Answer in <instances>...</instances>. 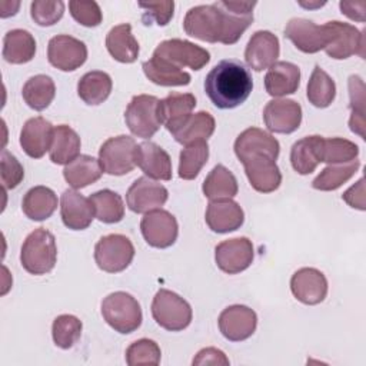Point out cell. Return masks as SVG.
Returning <instances> with one entry per match:
<instances>
[{
    "label": "cell",
    "mask_w": 366,
    "mask_h": 366,
    "mask_svg": "<svg viewBox=\"0 0 366 366\" xmlns=\"http://www.w3.org/2000/svg\"><path fill=\"white\" fill-rule=\"evenodd\" d=\"M21 96L29 107L41 112L50 106L56 96L54 81L50 76L36 74L24 83Z\"/></svg>",
    "instance_id": "f35d334b"
},
{
    "label": "cell",
    "mask_w": 366,
    "mask_h": 366,
    "mask_svg": "<svg viewBox=\"0 0 366 366\" xmlns=\"http://www.w3.org/2000/svg\"><path fill=\"white\" fill-rule=\"evenodd\" d=\"M160 347L152 339H139L126 349V363L129 366L139 365H159L160 363Z\"/></svg>",
    "instance_id": "7dc6e473"
},
{
    "label": "cell",
    "mask_w": 366,
    "mask_h": 366,
    "mask_svg": "<svg viewBox=\"0 0 366 366\" xmlns=\"http://www.w3.org/2000/svg\"><path fill=\"white\" fill-rule=\"evenodd\" d=\"M54 134L53 124L41 116L29 119L20 132V146L23 152L33 157L40 159L51 147Z\"/></svg>",
    "instance_id": "d4e9b609"
},
{
    "label": "cell",
    "mask_w": 366,
    "mask_h": 366,
    "mask_svg": "<svg viewBox=\"0 0 366 366\" xmlns=\"http://www.w3.org/2000/svg\"><path fill=\"white\" fill-rule=\"evenodd\" d=\"M112 77L102 70H92L81 76L77 83L79 97L90 106L102 104L112 93Z\"/></svg>",
    "instance_id": "836d02e7"
},
{
    "label": "cell",
    "mask_w": 366,
    "mask_h": 366,
    "mask_svg": "<svg viewBox=\"0 0 366 366\" xmlns=\"http://www.w3.org/2000/svg\"><path fill=\"white\" fill-rule=\"evenodd\" d=\"M306 97L309 103L319 109L329 107L336 97L335 80L319 64L315 66L307 81Z\"/></svg>",
    "instance_id": "ab89813d"
},
{
    "label": "cell",
    "mask_w": 366,
    "mask_h": 366,
    "mask_svg": "<svg viewBox=\"0 0 366 366\" xmlns=\"http://www.w3.org/2000/svg\"><path fill=\"white\" fill-rule=\"evenodd\" d=\"M153 56L180 69L187 66L192 70H200L210 61V53L206 49L182 39H170L159 43Z\"/></svg>",
    "instance_id": "30bf717a"
},
{
    "label": "cell",
    "mask_w": 366,
    "mask_h": 366,
    "mask_svg": "<svg viewBox=\"0 0 366 366\" xmlns=\"http://www.w3.org/2000/svg\"><path fill=\"white\" fill-rule=\"evenodd\" d=\"M24 177V169L20 162L7 150L1 152V184L4 190L17 187Z\"/></svg>",
    "instance_id": "816d5d0a"
},
{
    "label": "cell",
    "mask_w": 366,
    "mask_h": 366,
    "mask_svg": "<svg viewBox=\"0 0 366 366\" xmlns=\"http://www.w3.org/2000/svg\"><path fill=\"white\" fill-rule=\"evenodd\" d=\"M209 159V144L206 140H199L182 149L179 156V177L193 180L200 173Z\"/></svg>",
    "instance_id": "7bdbcfd3"
},
{
    "label": "cell",
    "mask_w": 366,
    "mask_h": 366,
    "mask_svg": "<svg viewBox=\"0 0 366 366\" xmlns=\"http://www.w3.org/2000/svg\"><path fill=\"white\" fill-rule=\"evenodd\" d=\"M349 96L352 116L349 120L350 130L365 139V84L359 76L349 77Z\"/></svg>",
    "instance_id": "bcb514c9"
},
{
    "label": "cell",
    "mask_w": 366,
    "mask_h": 366,
    "mask_svg": "<svg viewBox=\"0 0 366 366\" xmlns=\"http://www.w3.org/2000/svg\"><path fill=\"white\" fill-rule=\"evenodd\" d=\"M3 59L11 64H24L36 54V40L33 34L23 29H13L3 39Z\"/></svg>",
    "instance_id": "f546056e"
},
{
    "label": "cell",
    "mask_w": 366,
    "mask_h": 366,
    "mask_svg": "<svg viewBox=\"0 0 366 366\" xmlns=\"http://www.w3.org/2000/svg\"><path fill=\"white\" fill-rule=\"evenodd\" d=\"M106 49L120 63L136 61L139 57V43L132 33V26L122 23L112 27L106 36Z\"/></svg>",
    "instance_id": "f1b7e54d"
},
{
    "label": "cell",
    "mask_w": 366,
    "mask_h": 366,
    "mask_svg": "<svg viewBox=\"0 0 366 366\" xmlns=\"http://www.w3.org/2000/svg\"><path fill=\"white\" fill-rule=\"evenodd\" d=\"M203 194L210 200L232 199L237 194L239 186L234 174L223 164H216L206 176L203 186Z\"/></svg>",
    "instance_id": "d590c367"
},
{
    "label": "cell",
    "mask_w": 366,
    "mask_h": 366,
    "mask_svg": "<svg viewBox=\"0 0 366 366\" xmlns=\"http://www.w3.org/2000/svg\"><path fill=\"white\" fill-rule=\"evenodd\" d=\"M81 320L73 315H60L53 320L51 336L53 342L60 349L73 347L81 336Z\"/></svg>",
    "instance_id": "f6af8a7d"
},
{
    "label": "cell",
    "mask_w": 366,
    "mask_h": 366,
    "mask_svg": "<svg viewBox=\"0 0 366 366\" xmlns=\"http://www.w3.org/2000/svg\"><path fill=\"white\" fill-rule=\"evenodd\" d=\"M253 89L249 69L236 59L220 60L204 79V92L217 109H234L246 102Z\"/></svg>",
    "instance_id": "6da1fadb"
},
{
    "label": "cell",
    "mask_w": 366,
    "mask_h": 366,
    "mask_svg": "<svg viewBox=\"0 0 366 366\" xmlns=\"http://www.w3.org/2000/svg\"><path fill=\"white\" fill-rule=\"evenodd\" d=\"M144 76L157 86H187L190 83V74L172 63L152 56V59L143 63Z\"/></svg>",
    "instance_id": "d6a6232c"
},
{
    "label": "cell",
    "mask_w": 366,
    "mask_h": 366,
    "mask_svg": "<svg viewBox=\"0 0 366 366\" xmlns=\"http://www.w3.org/2000/svg\"><path fill=\"white\" fill-rule=\"evenodd\" d=\"M359 166H360V162L357 159L349 163L329 164L320 172V174L315 177V180L312 182V187L320 192L336 190L349 179H352V176L357 172Z\"/></svg>",
    "instance_id": "ee69618b"
},
{
    "label": "cell",
    "mask_w": 366,
    "mask_h": 366,
    "mask_svg": "<svg viewBox=\"0 0 366 366\" xmlns=\"http://www.w3.org/2000/svg\"><path fill=\"white\" fill-rule=\"evenodd\" d=\"M223 17V44H234L246 29L253 23V9L256 1H229L219 0L214 3Z\"/></svg>",
    "instance_id": "5bb4252c"
},
{
    "label": "cell",
    "mask_w": 366,
    "mask_h": 366,
    "mask_svg": "<svg viewBox=\"0 0 366 366\" xmlns=\"http://www.w3.org/2000/svg\"><path fill=\"white\" fill-rule=\"evenodd\" d=\"M230 362L226 357V355L216 347H204L202 350L197 352L196 357L193 359L192 365L194 366H203V365H222V366H227Z\"/></svg>",
    "instance_id": "f5cc1de1"
},
{
    "label": "cell",
    "mask_w": 366,
    "mask_h": 366,
    "mask_svg": "<svg viewBox=\"0 0 366 366\" xmlns=\"http://www.w3.org/2000/svg\"><path fill=\"white\" fill-rule=\"evenodd\" d=\"M159 99L150 94L134 96L126 107L124 122L133 136L150 139L162 126Z\"/></svg>",
    "instance_id": "5b68a950"
},
{
    "label": "cell",
    "mask_w": 366,
    "mask_h": 366,
    "mask_svg": "<svg viewBox=\"0 0 366 366\" xmlns=\"http://www.w3.org/2000/svg\"><path fill=\"white\" fill-rule=\"evenodd\" d=\"M339 7L343 14H346L352 20L363 21L365 20V3H350V1H340Z\"/></svg>",
    "instance_id": "11a10c76"
},
{
    "label": "cell",
    "mask_w": 366,
    "mask_h": 366,
    "mask_svg": "<svg viewBox=\"0 0 366 366\" xmlns=\"http://www.w3.org/2000/svg\"><path fill=\"white\" fill-rule=\"evenodd\" d=\"M300 84V69L290 61H276L264 76V89L267 94L280 97L293 94Z\"/></svg>",
    "instance_id": "83f0119b"
},
{
    "label": "cell",
    "mask_w": 366,
    "mask_h": 366,
    "mask_svg": "<svg viewBox=\"0 0 366 366\" xmlns=\"http://www.w3.org/2000/svg\"><path fill=\"white\" fill-rule=\"evenodd\" d=\"M134 257L132 240L123 234L103 236L94 246V260L100 270L119 273L129 267Z\"/></svg>",
    "instance_id": "8992f818"
},
{
    "label": "cell",
    "mask_w": 366,
    "mask_h": 366,
    "mask_svg": "<svg viewBox=\"0 0 366 366\" xmlns=\"http://www.w3.org/2000/svg\"><path fill=\"white\" fill-rule=\"evenodd\" d=\"M216 127L214 117L209 112H197L192 114L184 124L173 133V137L180 144H190L199 140H207Z\"/></svg>",
    "instance_id": "74e56055"
},
{
    "label": "cell",
    "mask_w": 366,
    "mask_h": 366,
    "mask_svg": "<svg viewBox=\"0 0 366 366\" xmlns=\"http://www.w3.org/2000/svg\"><path fill=\"white\" fill-rule=\"evenodd\" d=\"M263 120L272 133H293L302 123V106L290 99H273L263 109Z\"/></svg>",
    "instance_id": "ac0fdd59"
},
{
    "label": "cell",
    "mask_w": 366,
    "mask_h": 366,
    "mask_svg": "<svg viewBox=\"0 0 366 366\" xmlns=\"http://www.w3.org/2000/svg\"><path fill=\"white\" fill-rule=\"evenodd\" d=\"M140 9H143L142 21L144 26H150L156 23L157 26H166L174 11V1L164 0V1H150V3H139Z\"/></svg>",
    "instance_id": "681fc988"
},
{
    "label": "cell",
    "mask_w": 366,
    "mask_h": 366,
    "mask_svg": "<svg viewBox=\"0 0 366 366\" xmlns=\"http://www.w3.org/2000/svg\"><path fill=\"white\" fill-rule=\"evenodd\" d=\"M342 199L352 207H356L359 210H365V180L360 177L356 184H353L350 189H347Z\"/></svg>",
    "instance_id": "db71d44e"
},
{
    "label": "cell",
    "mask_w": 366,
    "mask_h": 366,
    "mask_svg": "<svg viewBox=\"0 0 366 366\" xmlns=\"http://www.w3.org/2000/svg\"><path fill=\"white\" fill-rule=\"evenodd\" d=\"M103 174L100 162L89 154H80L73 162L66 164L63 170L64 180L73 189H83L97 182Z\"/></svg>",
    "instance_id": "1f68e13d"
},
{
    "label": "cell",
    "mask_w": 366,
    "mask_h": 366,
    "mask_svg": "<svg viewBox=\"0 0 366 366\" xmlns=\"http://www.w3.org/2000/svg\"><path fill=\"white\" fill-rule=\"evenodd\" d=\"M285 37L289 39L296 49L307 54L325 50L329 43L325 24L317 26L312 20L302 17H293L287 21L285 27Z\"/></svg>",
    "instance_id": "9a60e30c"
},
{
    "label": "cell",
    "mask_w": 366,
    "mask_h": 366,
    "mask_svg": "<svg viewBox=\"0 0 366 366\" xmlns=\"http://www.w3.org/2000/svg\"><path fill=\"white\" fill-rule=\"evenodd\" d=\"M204 220L210 230L216 233H229L240 229L244 222V213L240 204L234 200L217 199L209 202Z\"/></svg>",
    "instance_id": "484cf974"
},
{
    "label": "cell",
    "mask_w": 366,
    "mask_h": 366,
    "mask_svg": "<svg viewBox=\"0 0 366 366\" xmlns=\"http://www.w3.org/2000/svg\"><path fill=\"white\" fill-rule=\"evenodd\" d=\"M102 316L112 329L122 335L137 330L143 320L139 302L126 292L107 295L102 302Z\"/></svg>",
    "instance_id": "3957f363"
},
{
    "label": "cell",
    "mask_w": 366,
    "mask_h": 366,
    "mask_svg": "<svg viewBox=\"0 0 366 366\" xmlns=\"http://www.w3.org/2000/svg\"><path fill=\"white\" fill-rule=\"evenodd\" d=\"M57 260V246L54 236L44 227L31 232L23 242L20 263L30 274H46L53 270Z\"/></svg>",
    "instance_id": "7a4b0ae2"
},
{
    "label": "cell",
    "mask_w": 366,
    "mask_h": 366,
    "mask_svg": "<svg viewBox=\"0 0 366 366\" xmlns=\"http://www.w3.org/2000/svg\"><path fill=\"white\" fill-rule=\"evenodd\" d=\"M152 316L160 327L169 332H180L190 325L193 312L182 296L172 290L160 289L152 302Z\"/></svg>",
    "instance_id": "277c9868"
},
{
    "label": "cell",
    "mask_w": 366,
    "mask_h": 366,
    "mask_svg": "<svg viewBox=\"0 0 366 366\" xmlns=\"http://www.w3.org/2000/svg\"><path fill=\"white\" fill-rule=\"evenodd\" d=\"M136 166L142 172L156 180H170L172 179V160L169 153L153 142H142L134 150Z\"/></svg>",
    "instance_id": "7402d4cb"
},
{
    "label": "cell",
    "mask_w": 366,
    "mask_h": 366,
    "mask_svg": "<svg viewBox=\"0 0 366 366\" xmlns=\"http://www.w3.org/2000/svg\"><path fill=\"white\" fill-rule=\"evenodd\" d=\"M280 54L279 39L269 30H259L252 34L244 50V60L254 71L269 69Z\"/></svg>",
    "instance_id": "44dd1931"
},
{
    "label": "cell",
    "mask_w": 366,
    "mask_h": 366,
    "mask_svg": "<svg viewBox=\"0 0 366 366\" xmlns=\"http://www.w3.org/2000/svg\"><path fill=\"white\" fill-rule=\"evenodd\" d=\"M359 156V146L343 137H320L319 160L320 163L340 164L349 163Z\"/></svg>",
    "instance_id": "b9f144b4"
},
{
    "label": "cell",
    "mask_w": 366,
    "mask_h": 366,
    "mask_svg": "<svg viewBox=\"0 0 366 366\" xmlns=\"http://www.w3.org/2000/svg\"><path fill=\"white\" fill-rule=\"evenodd\" d=\"M89 199L94 207L96 219L102 223L113 224L124 217V204L119 193L110 189H103L93 193Z\"/></svg>",
    "instance_id": "60d3db41"
},
{
    "label": "cell",
    "mask_w": 366,
    "mask_h": 366,
    "mask_svg": "<svg viewBox=\"0 0 366 366\" xmlns=\"http://www.w3.org/2000/svg\"><path fill=\"white\" fill-rule=\"evenodd\" d=\"M325 27L329 36V43L325 47V51L329 57L345 60L353 54H359L365 59V39L359 29L337 20L325 23Z\"/></svg>",
    "instance_id": "9c48e42d"
},
{
    "label": "cell",
    "mask_w": 366,
    "mask_h": 366,
    "mask_svg": "<svg viewBox=\"0 0 366 366\" xmlns=\"http://www.w3.org/2000/svg\"><path fill=\"white\" fill-rule=\"evenodd\" d=\"M136 146L134 139L126 134L107 139L99 149V162L103 172L110 176L130 173L136 166Z\"/></svg>",
    "instance_id": "ba28073f"
},
{
    "label": "cell",
    "mask_w": 366,
    "mask_h": 366,
    "mask_svg": "<svg viewBox=\"0 0 366 366\" xmlns=\"http://www.w3.org/2000/svg\"><path fill=\"white\" fill-rule=\"evenodd\" d=\"M60 216L64 226L71 230L87 229L96 217L90 199L71 189L64 190L60 197Z\"/></svg>",
    "instance_id": "cb8c5ba5"
},
{
    "label": "cell",
    "mask_w": 366,
    "mask_h": 366,
    "mask_svg": "<svg viewBox=\"0 0 366 366\" xmlns=\"http://www.w3.org/2000/svg\"><path fill=\"white\" fill-rule=\"evenodd\" d=\"M140 230L149 246L166 249L174 244L179 234V224L170 212L156 209L144 213L140 222Z\"/></svg>",
    "instance_id": "8fae6325"
},
{
    "label": "cell",
    "mask_w": 366,
    "mask_h": 366,
    "mask_svg": "<svg viewBox=\"0 0 366 366\" xmlns=\"http://www.w3.org/2000/svg\"><path fill=\"white\" fill-rule=\"evenodd\" d=\"M80 137L67 124H59L54 127L51 147L49 150L50 160L56 164H69L80 152Z\"/></svg>",
    "instance_id": "e575fe53"
},
{
    "label": "cell",
    "mask_w": 366,
    "mask_h": 366,
    "mask_svg": "<svg viewBox=\"0 0 366 366\" xmlns=\"http://www.w3.org/2000/svg\"><path fill=\"white\" fill-rule=\"evenodd\" d=\"M186 34L207 43H220L223 36V17L219 7L200 4L192 7L183 20Z\"/></svg>",
    "instance_id": "52a82bcc"
},
{
    "label": "cell",
    "mask_w": 366,
    "mask_h": 366,
    "mask_svg": "<svg viewBox=\"0 0 366 366\" xmlns=\"http://www.w3.org/2000/svg\"><path fill=\"white\" fill-rule=\"evenodd\" d=\"M290 290L303 305H319L327 295V279L315 267H302L293 273Z\"/></svg>",
    "instance_id": "ffe728a7"
},
{
    "label": "cell",
    "mask_w": 366,
    "mask_h": 366,
    "mask_svg": "<svg viewBox=\"0 0 366 366\" xmlns=\"http://www.w3.org/2000/svg\"><path fill=\"white\" fill-rule=\"evenodd\" d=\"M234 153L240 162L254 154H267L276 160L280 153V144L276 137L263 129L249 127L236 137Z\"/></svg>",
    "instance_id": "603a6c76"
},
{
    "label": "cell",
    "mask_w": 366,
    "mask_h": 366,
    "mask_svg": "<svg viewBox=\"0 0 366 366\" xmlns=\"http://www.w3.org/2000/svg\"><path fill=\"white\" fill-rule=\"evenodd\" d=\"M250 186L259 193H272L282 183V173L276 160L267 154H254L242 162Z\"/></svg>",
    "instance_id": "d6986e66"
},
{
    "label": "cell",
    "mask_w": 366,
    "mask_h": 366,
    "mask_svg": "<svg viewBox=\"0 0 366 366\" xmlns=\"http://www.w3.org/2000/svg\"><path fill=\"white\" fill-rule=\"evenodd\" d=\"M47 59L53 67L61 71H73L84 64L87 47L81 40L73 36L57 34L49 41Z\"/></svg>",
    "instance_id": "7c38bea8"
},
{
    "label": "cell",
    "mask_w": 366,
    "mask_h": 366,
    "mask_svg": "<svg viewBox=\"0 0 366 366\" xmlns=\"http://www.w3.org/2000/svg\"><path fill=\"white\" fill-rule=\"evenodd\" d=\"M254 259L252 240L247 237H234L220 242L214 247V260L217 267L227 274H237L246 270Z\"/></svg>",
    "instance_id": "4fadbf2b"
},
{
    "label": "cell",
    "mask_w": 366,
    "mask_h": 366,
    "mask_svg": "<svg viewBox=\"0 0 366 366\" xmlns=\"http://www.w3.org/2000/svg\"><path fill=\"white\" fill-rule=\"evenodd\" d=\"M322 136H306L293 143L290 149V163L296 173L305 176L315 172L319 160V142Z\"/></svg>",
    "instance_id": "8d00e7d4"
},
{
    "label": "cell",
    "mask_w": 366,
    "mask_h": 366,
    "mask_svg": "<svg viewBox=\"0 0 366 366\" xmlns=\"http://www.w3.org/2000/svg\"><path fill=\"white\" fill-rule=\"evenodd\" d=\"M21 209L29 219L43 222L57 209V196L50 187L34 186L24 194Z\"/></svg>",
    "instance_id": "4dcf8cb0"
},
{
    "label": "cell",
    "mask_w": 366,
    "mask_h": 366,
    "mask_svg": "<svg viewBox=\"0 0 366 366\" xmlns=\"http://www.w3.org/2000/svg\"><path fill=\"white\" fill-rule=\"evenodd\" d=\"M220 333L230 342L249 339L257 326V315L244 305H232L226 307L217 319Z\"/></svg>",
    "instance_id": "e0dca14e"
},
{
    "label": "cell",
    "mask_w": 366,
    "mask_h": 366,
    "mask_svg": "<svg viewBox=\"0 0 366 366\" xmlns=\"http://www.w3.org/2000/svg\"><path fill=\"white\" fill-rule=\"evenodd\" d=\"M69 10L71 17L84 27H96L103 20L102 10L96 1H70Z\"/></svg>",
    "instance_id": "f907efd6"
},
{
    "label": "cell",
    "mask_w": 366,
    "mask_h": 366,
    "mask_svg": "<svg viewBox=\"0 0 366 366\" xmlns=\"http://www.w3.org/2000/svg\"><path fill=\"white\" fill-rule=\"evenodd\" d=\"M169 197L167 189L154 182L153 179L143 176L136 179L126 193L127 207L134 213H149L160 209Z\"/></svg>",
    "instance_id": "2e32d148"
},
{
    "label": "cell",
    "mask_w": 366,
    "mask_h": 366,
    "mask_svg": "<svg viewBox=\"0 0 366 366\" xmlns=\"http://www.w3.org/2000/svg\"><path fill=\"white\" fill-rule=\"evenodd\" d=\"M194 107L196 97L192 93H169L163 100L159 102L162 124H164V127L173 134L192 116V110Z\"/></svg>",
    "instance_id": "4316f807"
},
{
    "label": "cell",
    "mask_w": 366,
    "mask_h": 366,
    "mask_svg": "<svg viewBox=\"0 0 366 366\" xmlns=\"http://www.w3.org/2000/svg\"><path fill=\"white\" fill-rule=\"evenodd\" d=\"M64 13L63 1H49V0H36L30 4V16L39 26L47 27L56 24Z\"/></svg>",
    "instance_id": "c3c4849f"
}]
</instances>
